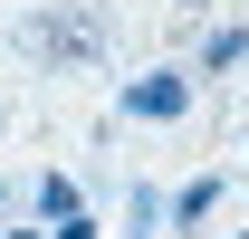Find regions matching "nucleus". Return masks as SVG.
Returning a JSON list of instances; mask_svg holds the SVG:
<instances>
[{
  "label": "nucleus",
  "instance_id": "f03ea898",
  "mask_svg": "<svg viewBox=\"0 0 249 239\" xmlns=\"http://www.w3.org/2000/svg\"><path fill=\"white\" fill-rule=\"evenodd\" d=\"M115 105H124L134 124H182V115H192V67H144V77H124Z\"/></svg>",
  "mask_w": 249,
  "mask_h": 239
},
{
  "label": "nucleus",
  "instance_id": "6e6552de",
  "mask_svg": "<svg viewBox=\"0 0 249 239\" xmlns=\"http://www.w3.org/2000/svg\"><path fill=\"white\" fill-rule=\"evenodd\" d=\"M0 239H48V230H0Z\"/></svg>",
  "mask_w": 249,
  "mask_h": 239
},
{
  "label": "nucleus",
  "instance_id": "f257e3e1",
  "mask_svg": "<svg viewBox=\"0 0 249 239\" xmlns=\"http://www.w3.org/2000/svg\"><path fill=\"white\" fill-rule=\"evenodd\" d=\"M19 48L48 67H87V58H106V10H48V19L19 29Z\"/></svg>",
  "mask_w": 249,
  "mask_h": 239
},
{
  "label": "nucleus",
  "instance_id": "39448f33",
  "mask_svg": "<svg viewBox=\"0 0 249 239\" xmlns=\"http://www.w3.org/2000/svg\"><path fill=\"white\" fill-rule=\"evenodd\" d=\"M67 210H87V201H77L67 172H48V182H38V220H67Z\"/></svg>",
  "mask_w": 249,
  "mask_h": 239
},
{
  "label": "nucleus",
  "instance_id": "7ed1b4c3",
  "mask_svg": "<svg viewBox=\"0 0 249 239\" xmlns=\"http://www.w3.org/2000/svg\"><path fill=\"white\" fill-rule=\"evenodd\" d=\"M163 210H173L182 230H201V220H211V210H220V182H211V172H201V182H182V191H173V201H163Z\"/></svg>",
  "mask_w": 249,
  "mask_h": 239
},
{
  "label": "nucleus",
  "instance_id": "0eeeda50",
  "mask_svg": "<svg viewBox=\"0 0 249 239\" xmlns=\"http://www.w3.org/2000/svg\"><path fill=\"white\" fill-rule=\"evenodd\" d=\"M48 239H106V230H96L87 210H67V220H58V230H48Z\"/></svg>",
  "mask_w": 249,
  "mask_h": 239
},
{
  "label": "nucleus",
  "instance_id": "20e7f679",
  "mask_svg": "<svg viewBox=\"0 0 249 239\" xmlns=\"http://www.w3.org/2000/svg\"><path fill=\"white\" fill-rule=\"evenodd\" d=\"M240 58H249V29H211L201 38V77H230Z\"/></svg>",
  "mask_w": 249,
  "mask_h": 239
},
{
  "label": "nucleus",
  "instance_id": "423d86ee",
  "mask_svg": "<svg viewBox=\"0 0 249 239\" xmlns=\"http://www.w3.org/2000/svg\"><path fill=\"white\" fill-rule=\"evenodd\" d=\"M124 220H134V230H124V239H144V230H154V220H163V191H134V201H124Z\"/></svg>",
  "mask_w": 249,
  "mask_h": 239
},
{
  "label": "nucleus",
  "instance_id": "1a4fd4ad",
  "mask_svg": "<svg viewBox=\"0 0 249 239\" xmlns=\"http://www.w3.org/2000/svg\"><path fill=\"white\" fill-rule=\"evenodd\" d=\"M182 10H211V0H182Z\"/></svg>",
  "mask_w": 249,
  "mask_h": 239
}]
</instances>
